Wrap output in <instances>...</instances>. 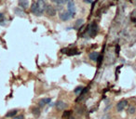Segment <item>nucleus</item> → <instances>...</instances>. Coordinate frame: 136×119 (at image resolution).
<instances>
[{"instance_id":"1","label":"nucleus","mask_w":136,"mask_h":119,"mask_svg":"<svg viewBox=\"0 0 136 119\" xmlns=\"http://www.w3.org/2000/svg\"><path fill=\"white\" fill-rule=\"evenodd\" d=\"M45 9H46V3L44 2V0H37L35 3H33L31 7V11L37 16L42 15Z\"/></svg>"},{"instance_id":"2","label":"nucleus","mask_w":136,"mask_h":119,"mask_svg":"<svg viewBox=\"0 0 136 119\" xmlns=\"http://www.w3.org/2000/svg\"><path fill=\"white\" fill-rule=\"evenodd\" d=\"M74 14L71 13L70 11H65V12L62 13L61 15H60V18L62 19V21H69V20H71L72 18H74Z\"/></svg>"},{"instance_id":"3","label":"nucleus","mask_w":136,"mask_h":119,"mask_svg":"<svg viewBox=\"0 0 136 119\" xmlns=\"http://www.w3.org/2000/svg\"><path fill=\"white\" fill-rule=\"evenodd\" d=\"M127 104H128L127 101H125V100L119 101V102L117 104V110H118V112H121V111H123L124 109L126 108Z\"/></svg>"},{"instance_id":"4","label":"nucleus","mask_w":136,"mask_h":119,"mask_svg":"<svg viewBox=\"0 0 136 119\" xmlns=\"http://www.w3.org/2000/svg\"><path fill=\"white\" fill-rule=\"evenodd\" d=\"M89 34H90V36H94L97 33V26H96V23H91L90 25V29H89Z\"/></svg>"},{"instance_id":"5","label":"nucleus","mask_w":136,"mask_h":119,"mask_svg":"<svg viewBox=\"0 0 136 119\" xmlns=\"http://www.w3.org/2000/svg\"><path fill=\"white\" fill-rule=\"evenodd\" d=\"M67 9H68V11H70L71 13H73L75 15V13H76V6H75V4L72 2V1H69L67 4Z\"/></svg>"},{"instance_id":"6","label":"nucleus","mask_w":136,"mask_h":119,"mask_svg":"<svg viewBox=\"0 0 136 119\" xmlns=\"http://www.w3.org/2000/svg\"><path fill=\"white\" fill-rule=\"evenodd\" d=\"M50 98H44V99H41L40 101H38V105L40 107H44L46 104H48V103H50Z\"/></svg>"},{"instance_id":"7","label":"nucleus","mask_w":136,"mask_h":119,"mask_svg":"<svg viewBox=\"0 0 136 119\" xmlns=\"http://www.w3.org/2000/svg\"><path fill=\"white\" fill-rule=\"evenodd\" d=\"M19 6L22 8V9H27L29 7V2L27 0H20L19 1Z\"/></svg>"},{"instance_id":"8","label":"nucleus","mask_w":136,"mask_h":119,"mask_svg":"<svg viewBox=\"0 0 136 119\" xmlns=\"http://www.w3.org/2000/svg\"><path fill=\"white\" fill-rule=\"evenodd\" d=\"M46 12L49 14L50 16H54L55 15V13H56V11H55V9H53L52 7H50V6H49L48 8H46Z\"/></svg>"},{"instance_id":"9","label":"nucleus","mask_w":136,"mask_h":119,"mask_svg":"<svg viewBox=\"0 0 136 119\" xmlns=\"http://www.w3.org/2000/svg\"><path fill=\"white\" fill-rule=\"evenodd\" d=\"M98 57H99V53L98 52H91L90 54V59L91 60V61H97V59H98Z\"/></svg>"},{"instance_id":"10","label":"nucleus","mask_w":136,"mask_h":119,"mask_svg":"<svg viewBox=\"0 0 136 119\" xmlns=\"http://www.w3.org/2000/svg\"><path fill=\"white\" fill-rule=\"evenodd\" d=\"M17 112H18L17 110H11V111H9V113H8L6 114V116H7V117H13V116H15L16 114H17Z\"/></svg>"},{"instance_id":"11","label":"nucleus","mask_w":136,"mask_h":119,"mask_svg":"<svg viewBox=\"0 0 136 119\" xmlns=\"http://www.w3.org/2000/svg\"><path fill=\"white\" fill-rule=\"evenodd\" d=\"M65 107H66V104L64 102H62V101H60L57 103V108L59 109V110H62V109H64Z\"/></svg>"},{"instance_id":"12","label":"nucleus","mask_w":136,"mask_h":119,"mask_svg":"<svg viewBox=\"0 0 136 119\" xmlns=\"http://www.w3.org/2000/svg\"><path fill=\"white\" fill-rule=\"evenodd\" d=\"M52 1L57 4H61V5H62V4L66 3V2H69L70 0H52Z\"/></svg>"},{"instance_id":"13","label":"nucleus","mask_w":136,"mask_h":119,"mask_svg":"<svg viewBox=\"0 0 136 119\" xmlns=\"http://www.w3.org/2000/svg\"><path fill=\"white\" fill-rule=\"evenodd\" d=\"M81 24H83V20H81V19L77 20V23H76V28H78Z\"/></svg>"},{"instance_id":"14","label":"nucleus","mask_w":136,"mask_h":119,"mask_svg":"<svg viewBox=\"0 0 136 119\" xmlns=\"http://www.w3.org/2000/svg\"><path fill=\"white\" fill-rule=\"evenodd\" d=\"M82 89H82L81 87H78V88H77V89H75V93H76L77 95H78L81 91H82Z\"/></svg>"},{"instance_id":"15","label":"nucleus","mask_w":136,"mask_h":119,"mask_svg":"<svg viewBox=\"0 0 136 119\" xmlns=\"http://www.w3.org/2000/svg\"><path fill=\"white\" fill-rule=\"evenodd\" d=\"M128 112L132 114V113H135V108H134V107H130V108H129V110H128Z\"/></svg>"},{"instance_id":"16","label":"nucleus","mask_w":136,"mask_h":119,"mask_svg":"<svg viewBox=\"0 0 136 119\" xmlns=\"http://www.w3.org/2000/svg\"><path fill=\"white\" fill-rule=\"evenodd\" d=\"M12 119H24V116L22 115V114H20V115H15V116H13Z\"/></svg>"},{"instance_id":"17","label":"nucleus","mask_w":136,"mask_h":119,"mask_svg":"<svg viewBox=\"0 0 136 119\" xmlns=\"http://www.w3.org/2000/svg\"><path fill=\"white\" fill-rule=\"evenodd\" d=\"M85 2H86V3H91L92 0H85Z\"/></svg>"},{"instance_id":"18","label":"nucleus","mask_w":136,"mask_h":119,"mask_svg":"<svg viewBox=\"0 0 136 119\" xmlns=\"http://www.w3.org/2000/svg\"><path fill=\"white\" fill-rule=\"evenodd\" d=\"M3 18H4L3 14H2V13H0V20H1V19H3Z\"/></svg>"}]
</instances>
